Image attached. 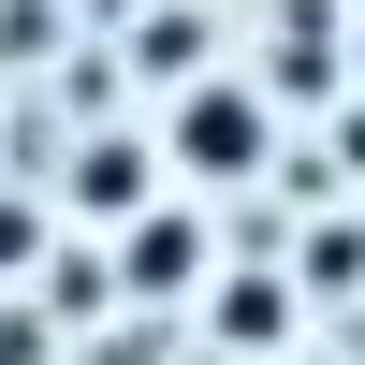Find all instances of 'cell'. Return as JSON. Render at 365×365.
<instances>
[{"label":"cell","mask_w":365,"mask_h":365,"mask_svg":"<svg viewBox=\"0 0 365 365\" xmlns=\"http://www.w3.org/2000/svg\"><path fill=\"white\" fill-rule=\"evenodd\" d=\"M58 44V0H0V58H44Z\"/></svg>","instance_id":"9c48e42d"},{"label":"cell","mask_w":365,"mask_h":365,"mask_svg":"<svg viewBox=\"0 0 365 365\" xmlns=\"http://www.w3.org/2000/svg\"><path fill=\"white\" fill-rule=\"evenodd\" d=\"M146 190H175L161 175V146L146 132H73V161H58V220H88V234H117Z\"/></svg>","instance_id":"3957f363"},{"label":"cell","mask_w":365,"mask_h":365,"mask_svg":"<svg viewBox=\"0 0 365 365\" xmlns=\"http://www.w3.org/2000/svg\"><path fill=\"white\" fill-rule=\"evenodd\" d=\"M205 263H220V234L190 220V190H146L132 220L103 234V278L132 292V307H190V292H205Z\"/></svg>","instance_id":"7a4b0ae2"},{"label":"cell","mask_w":365,"mask_h":365,"mask_svg":"<svg viewBox=\"0 0 365 365\" xmlns=\"http://www.w3.org/2000/svg\"><path fill=\"white\" fill-rule=\"evenodd\" d=\"M292 292H307V307H351V292H365V220H307V249H292Z\"/></svg>","instance_id":"5b68a950"},{"label":"cell","mask_w":365,"mask_h":365,"mask_svg":"<svg viewBox=\"0 0 365 365\" xmlns=\"http://www.w3.org/2000/svg\"><path fill=\"white\" fill-rule=\"evenodd\" d=\"M336 58H351V88H365V0H351V15H336Z\"/></svg>","instance_id":"30bf717a"},{"label":"cell","mask_w":365,"mask_h":365,"mask_svg":"<svg viewBox=\"0 0 365 365\" xmlns=\"http://www.w3.org/2000/svg\"><path fill=\"white\" fill-rule=\"evenodd\" d=\"M190 307H205V336H220V351H292L307 292H292V278H263V263H249V278H220V263H205V292H190Z\"/></svg>","instance_id":"277c9868"},{"label":"cell","mask_w":365,"mask_h":365,"mask_svg":"<svg viewBox=\"0 0 365 365\" xmlns=\"http://www.w3.org/2000/svg\"><path fill=\"white\" fill-rule=\"evenodd\" d=\"M307 190H365V88H336V161H307Z\"/></svg>","instance_id":"52a82bcc"},{"label":"cell","mask_w":365,"mask_h":365,"mask_svg":"<svg viewBox=\"0 0 365 365\" xmlns=\"http://www.w3.org/2000/svg\"><path fill=\"white\" fill-rule=\"evenodd\" d=\"M29 263H44V205L0 190V278H29Z\"/></svg>","instance_id":"ba28073f"},{"label":"cell","mask_w":365,"mask_h":365,"mask_svg":"<svg viewBox=\"0 0 365 365\" xmlns=\"http://www.w3.org/2000/svg\"><path fill=\"white\" fill-rule=\"evenodd\" d=\"M146 146H161L175 190H249V175L278 161V88L205 58V73H175V103H161V132H146Z\"/></svg>","instance_id":"6da1fadb"},{"label":"cell","mask_w":365,"mask_h":365,"mask_svg":"<svg viewBox=\"0 0 365 365\" xmlns=\"http://www.w3.org/2000/svg\"><path fill=\"white\" fill-rule=\"evenodd\" d=\"M117 44H132V73H161V88H175V73H205V29H190V15H132Z\"/></svg>","instance_id":"8992f818"}]
</instances>
